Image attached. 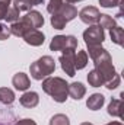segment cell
Listing matches in <instances>:
<instances>
[{
  "mask_svg": "<svg viewBox=\"0 0 124 125\" xmlns=\"http://www.w3.org/2000/svg\"><path fill=\"white\" fill-rule=\"evenodd\" d=\"M42 90L48 96H51L57 103H64L67 100V89H69V83L62 79V77H45L42 80V84H41Z\"/></svg>",
  "mask_w": 124,
  "mask_h": 125,
  "instance_id": "cell-1",
  "label": "cell"
},
{
  "mask_svg": "<svg viewBox=\"0 0 124 125\" xmlns=\"http://www.w3.org/2000/svg\"><path fill=\"white\" fill-rule=\"evenodd\" d=\"M56 71V61L50 55H42L29 65V73L34 80H44Z\"/></svg>",
  "mask_w": 124,
  "mask_h": 125,
  "instance_id": "cell-2",
  "label": "cell"
},
{
  "mask_svg": "<svg viewBox=\"0 0 124 125\" xmlns=\"http://www.w3.org/2000/svg\"><path fill=\"white\" fill-rule=\"evenodd\" d=\"M77 39L73 35H56L50 42L51 51H66V50H76Z\"/></svg>",
  "mask_w": 124,
  "mask_h": 125,
  "instance_id": "cell-3",
  "label": "cell"
},
{
  "mask_svg": "<svg viewBox=\"0 0 124 125\" xmlns=\"http://www.w3.org/2000/svg\"><path fill=\"white\" fill-rule=\"evenodd\" d=\"M83 39L88 47L101 45L105 41V31L99 25H91L86 31L83 32Z\"/></svg>",
  "mask_w": 124,
  "mask_h": 125,
  "instance_id": "cell-4",
  "label": "cell"
},
{
  "mask_svg": "<svg viewBox=\"0 0 124 125\" xmlns=\"http://www.w3.org/2000/svg\"><path fill=\"white\" fill-rule=\"evenodd\" d=\"M74 51L76 50H66V51H63V54L59 58L62 70L69 77H73L76 74V68H74V54L76 52Z\"/></svg>",
  "mask_w": 124,
  "mask_h": 125,
  "instance_id": "cell-5",
  "label": "cell"
},
{
  "mask_svg": "<svg viewBox=\"0 0 124 125\" xmlns=\"http://www.w3.org/2000/svg\"><path fill=\"white\" fill-rule=\"evenodd\" d=\"M99 16H101V12L95 6H86L79 12L80 21L86 25H96L99 21Z\"/></svg>",
  "mask_w": 124,
  "mask_h": 125,
  "instance_id": "cell-6",
  "label": "cell"
},
{
  "mask_svg": "<svg viewBox=\"0 0 124 125\" xmlns=\"http://www.w3.org/2000/svg\"><path fill=\"white\" fill-rule=\"evenodd\" d=\"M21 21L25 22L31 29H38V28H41L44 25V16L38 10H29V12H26V15L22 16Z\"/></svg>",
  "mask_w": 124,
  "mask_h": 125,
  "instance_id": "cell-7",
  "label": "cell"
},
{
  "mask_svg": "<svg viewBox=\"0 0 124 125\" xmlns=\"http://www.w3.org/2000/svg\"><path fill=\"white\" fill-rule=\"evenodd\" d=\"M24 41L31 47H41L45 42V35L39 29H31L24 35Z\"/></svg>",
  "mask_w": 124,
  "mask_h": 125,
  "instance_id": "cell-8",
  "label": "cell"
},
{
  "mask_svg": "<svg viewBox=\"0 0 124 125\" xmlns=\"http://www.w3.org/2000/svg\"><path fill=\"white\" fill-rule=\"evenodd\" d=\"M12 84L15 86V89L16 90H19V92H26L29 87H31V80H29V77H28V74H25V73H16L13 77H12Z\"/></svg>",
  "mask_w": 124,
  "mask_h": 125,
  "instance_id": "cell-9",
  "label": "cell"
},
{
  "mask_svg": "<svg viewBox=\"0 0 124 125\" xmlns=\"http://www.w3.org/2000/svg\"><path fill=\"white\" fill-rule=\"evenodd\" d=\"M19 102H21V105H22L24 108L32 109V108H35V106L39 103V96H38L37 92L29 90V92H25V93L19 97Z\"/></svg>",
  "mask_w": 124,
  "mask_h": 125,
  "instance_id": "cell-10",
  "label": "cell"
},
{
  "mask_svg": "<svg viewBox=\"0 0 124 125\" xmlns=\"http://www.w3.org/2000/svg\"><path fill=\"white\" fill-rule=\"evenodd\" d=\"M67 93H69V96H70L72 99L80 100V99L86 94V87H85V84L80 83V82H73V83L69 84Z\"/></svg>",
  "mask_w": 124,
  "mask_h": 125,
  "instance_id": "cell-11",
  "label": "cell"
},
{
  "mask_svg": "<svg viewBox=\"0 0 124 125\" xmlns=\"http://www.w3.org/2000/svg\"><path fill=\"white\" fill-rule=\"evenodd\" d=\"M57 15H60L62 18H64L66 22H70V21H73L77 16V9L73 4H70V3H63L62 7L57 12Z\"/></svg>",
  "mask_w": 124,
  "mask_h": 125,
  "instance_id": "cell-12",
  "label": "cell"
},
{
  "mask_svg": "<svg viewBox=\"0 0 124 125\" xmlns=\"http://www.w3.org/2000/svg\"><path fill=\"white\" fill-rule=\"evenodd\" d=\"M104 103H105V96L102 93H93L86 100V106L91 111H99L104 106Z\"/></svg>",
  "mask_w": 124,
  "mask_h": 125,
  "instance_id": "cell-13",
  "label": "cell"
},
{
  "mask_svg": "<svg viewBox=\"0 0 124 125\" xmlns=\"http://www.w3.org/2000/svg\"><path fill=\"white\" fill-rule=\"evenodd\" d=\"M107 112H108V115H111V116L123 118V100H121V99H111Z\"/></svg>",
  "mask_w": 124,
  "mask_h": 125,
  "instance_id": "cell-14",
  "label": "cell"
},
{
  "mask_svg": "<svg viewBox=\"0 0 124 125\" xmlns=\"http://www.w3.org/2000/svg\"><path fill=\"white\" fill-rule=\"evenodd\" d=\"M29 31H31V28H29L25 22H22V21L13 22V23L10 25V35H15V36H18V38H24V35Z\"/></svg>",
  "mask_w": 124,
  "mask_h": 125,
  "instance_id": "cell-15",
  "label": "cell"
},
{
  "mask_svg": "<svg viewBox=\"0 0 124 125\" xmlns=\"http://www.w3.org/2000/svg\"><path fill=\"white\" fill-rule=\"evenodd\" d=\"M88 83L92 87H101V86L105 84V79H104V76L96 68H93V70L89 71V74H88Z\"/></svg>",
  "mask_w": 124,
  "mask_h": 125,
  "instance_id": "cell-16",
  "label": "cell"
},
{
  "mask_svg": "<svg viewBox=\"0 0 124 125\" xmlns=\"http://www.w3.org/2000/svg\"><path fill=\"white\" fill-rule=\"evenodd\" d=\"M88 61H89V57H88L86 51L80 50L74 54V68L76 70H83L88 65Z\"/></svg>",
  "mask_w": 124,
  "mask_h": 125,
  "instance_id": "cell-17",
  "label": "cell"
},
{
  "mask_svg": "<svg viewBox=\"0 0 124 125\" xmlns=\"http://www.w3.org/2000/svg\"><path fill=\"white\" fill-rule=\"evenodd\" d=\"M0 102L3 105H12L15 102V92L9 87H0Z\"/></svg>",
  "mask_w": 124,
  "mask_h": 125,
  "instance_id": "cell-18",
  "label": "cell"
},
{
  "mask_svg": "<svg viewBox=\"0 0 124 125\" xmlns=\"http://www.w3.org/2000/svg\"><path fill=\"white\" fill-rule=\"evenodd\" d=\"M98 25L105 31V29H111V28L117 26V22H115V19H114L112 16H110V15H101V16H99V21H98Z\"/></svg>",
  "mask_w": 124,
  "mask_h": 125,
  "instance_id": "cell-19",
  "label": "cell"
},
{
  "mask_svg": "<svg viewBox=\"0 0 124 125\" xmlns=\"http://www.w3.org/2000/svg\"><path fill=\"white\" fill-rule=\"evenodd\" d=\"M110 36L112 39L114 44L117 45H123V28L121 26H114L110 29Z\"/></svg>",
  "mask_w": 124,
  "mask_h": 125,
  "instance_id": "cell-20",
  "label": "cell"
},
{
  "mask_svg": "<svg viewBox=\"0 0 124 125\" xmlns=\"http://www.w3.org/2000/svg\"><path fill=\"white\" fill-rule=\"evenodd\" d=\"M50 22H51V26H53L54 29H59V31L64 29V28H66V25H67L66 19H64V18H62L60 15H57V13L51 15V19H50Z\"/></svg>",
  "mask_w": 124,
  "mask_h": 125,
  "instance_id": "cell-21",
  "label": "cell"
},
{
  "mask_svg": "<svg viewBox=\"0 0 124 125\" xmlns=\"http://www.w3.org/2000/svg\"><path fill=\"white\" fill-rule=\"evenodd\" d=\"M50 125H70V119L64 114H56L54 116H51Z\"/></svg>",
  "mask_w": 124,
  "mask_h": 125,
  "instance_id": "cell-22",
  "label": "cell"
},
{
  "mask_svg": "<svg viewBox=\"0 0 124 125\" xmlns=\"http://www.w3.org/2000/svg\"><path fill=\"white\" fill-rule=\"evenodd\" d=\"M19 16H21V12H19L16 7H9V10H7L6 15H4V21L13 23V22H18V21H19Z\"/></svg>",
  "mask_w": 124,
  "mask_h": 125,
  "instance_id": "cell-23",
  "label": "cell"
},
{
  "mask_svg": "<svg viewBox=\"0 0 124 125\" xmlns=\"http://www.w3.org/2000/svg\"><path fill=\"white\" fill-rule=\"evenodd\" d=\"M13 7H16L19 12H29L32 7V3L29 0H12Z\"/></svg>",
  "mask_w": 124,
  "mask_h": 125,
  "instance_id": "cell-24",
  "label": "cell"
},
{
  "mask_svg": "<svg viewBox=\"0 0 124 125\" xmlns=\"http://www.w3.org/2000/svg\"><path fill=\"white\" fill-rule=\"evenodd\" d=\"M63 3H64L63 0H50V1H48V4H47V12H48L50 15L57 13V12H59V9L62 7Z\"/></svg>",
  "mask_w": 124,
  "mask_h": 125,
  "instance_id": "cell-25",
  "label": "cell"
},
{
  "mask_svg": "<svg viewBox=\"0 0 124 125\" xmlns=\"http://www.w3.org/2000/svg\"><path fill=\"white\" fill-rule=\"evenodd\" d=\"M120 82H121V79H120V74H115L108 83H105V87L108 89V90H114V89H117L118 86H120Z\"/></svg>",
  "mask_w": 124,
  "mask_h": 125,
  "instance_id": "cell-26",
  "label": "cell"
},
{
  "mask_svg": "<svg viewBox=\"0 0 124 125\" xmlns=\"http://www.w3.org/2000/svg\"><path fill=\"white\" fill-rule=\"evenodd\" d=\"M10 3H12V0H0V21L4 19V15L9 10Z\"/></svg>",
  "mask_w": 124,
  "mask_h": 125,
  "instance_id": "cell-27",
  "label": "cell"
},
{
  "mask_svg": "<svg viewBox=\"0 0 124 125\" xmlns=\"http://www.w3.org/2000/svg\"><path fill=\"white\" fill-rule=\"evenodd\" d=\"M10 36V26L0 23V41H6Z\"/></svg>",
  "mask_w": 124,
  "mask_h": 125,
  "instance_id": "cell-28",
  "label": "cell"
},
{
  "mask_svg": "<svg viewBox=\"0 0 124 125\" xmlns=\"http://www.w3.org/2000/svg\"><path fill=\"white\" fill-rule=\"evenodd\" d=\"M99 4L102 7H115L120 4V0H99Z\"/></svg>",
  "mask_w": 124,
  "mask_h": 125,
  "instance_id": "cell-29",
  "label": "cell"
},
{
  "mask_svg": "<svg viewBox=\"0 0 124 125\" xmlns=\"http://www.w3.org/2000/svg\"><path fill=\"white\" fill-rule=\"evenodd\" d=\"M15 125H37V122L34 119H29V118H25V119H21L18 121Z\"/></svg>",
  "mask_w": 124,
  "mask_h": 125,
  "instance_id": "cell-30",
  "label": "cell"
},
{
  "mask_svg": "<svg viewBox=\"0 0 124 125\" xmlns=\"http://www.w3.org/2000/svg\"><path fill=\"white\" fill-rule=\"evenodd\" d=\"M32 3V6H38V4H42L44 3V0H29Z\"/></svg>",
  "mask_w": 124,
  "mask_h": 125,
  "instance_id": "cell-31",
  "label": "cell"
},
{
  "mask_svg": "<svg viewBox=\"0 0 124 125\" xmlns=\"http://www.w3.org/2000/svg\"><path fill=\"white\" fill-rule=\"evenodd\" d=\"M64 3H70V4H73V3H77V1H83V0H63Z\"/></svg>",
  "mask_w": 124,
  "mask_h": 125,
  "instance_id": "cell-32",
  "label": "cell"
},
{
  "mask_svg": "<svg viewBox=\"0 0 124 125\" xmlns=\"http://www.w3.org/2000/svg\"><path fill=\"white\" fill-rule=\"evenodd\" d=\"M105 125H123L121 122H117V121H114V122H110V124H105Z\"/></svg>",
  "mask_w": 124,
  "mask_h": 125,
  "instance_id": "cell-33",
  "label": "cell"
},
{
  "mask_svg": "<svg viewBox=\"0 0 124 125\" xmlns=\"http://www.w3.org/2000/svg\"><path fill=\"white\" fill-rule=\"evenodd\" d=\"M80 125H93V124H91V122H83V124H80Z\"/></svg>",
  "mask_w": 124,
  "mask_h": 125,
  "instance_id": "cell-34",
  "label": "cell"
}]
</instances>
